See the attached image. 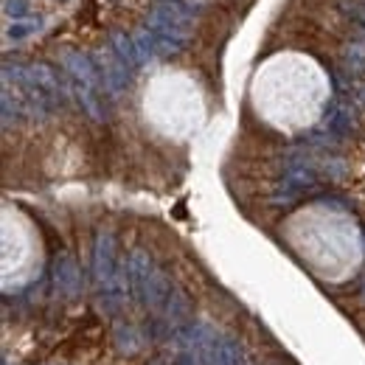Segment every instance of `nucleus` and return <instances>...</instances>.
<instances>
[{
	"label": "nucleus",
	"instance_id": "nucleus-2",
	"mask_svg": "<svg viewBox=\"0 0 365 365\" xmlns=\"http://www.w3.org/2000/svg\"><path fill=\"white\" fill-rule=\"evenodd\" d=\"M191 6L185 0H161L149 17H147V28L152 31H161V34H169L175 39H188L191 34Z\"/></svg>",
	"mask_w": 365,
	"mask_h": 365
},
{
	"label": "nucleus",
	"instance_id": "nucleus-3",
	"mask_svg": "<svg viewBox=\"0 0 365 365\" xmlns=\"http://www.w3.org/2000/svg\"><path fill=\"white\" fill-rule=\"evenodd\" d=\"M194 354H197L199 365H245L242 346L233 338L219 335V332H208Z\"/></svg>",
	"mask_w": 365,
	"mask_h": 365
},
{
	"label": "nucleus",
	"instance_id": "nucleus-4",
	"mask_svg": "<svg viewBox=\"0 0 365 365\" xmlns=\"http://www.w3.org/2000/svg\"><path fill=\"white\" fill-rule=\"evenodd\" d=\"M323 130H326V132H332L335 138L349 135V132L354 130V113H352V107H349V104L335 101V104L326 110V116H323Z\"/></svg>",
	"mask_w": 365,
	"mask_h": 365
},
{
	"label": "nucleus",
	"instance_id": "nucleus-6",
	"mask_svg": "<svg viewBox=\"0 0 365 365\" xmlns=\"http://www.w3.org/2000/svg\"><path fill=\"white\" fill-rule=\"evenodd\" d=\"M54 276H56V287L68 295H73L79 290V270L73 264V259L68 253L56 256V264H54Z\"/></svg>",
	"mask_w": 365,
	"mask_h": 365
},
{
	"label": "nucleus",
	"instance_id": "nucleus-5",
	"mask_svg": "<svg viewBox=\"0 0 365 365\" xmlns=\"http://www.w3.org/2000/svg\"><path fill=\"white\" fill-rule=\"evenodd\" d=\"M110 45H113V54L127 65V70L132 73L144 59H141V51H138V45H135V39L132 37H127L124 31H116L113 34V39H110Z\"/></svg>",
	"mask_w": 365,
	"mask_h": 365
},
{
	"label": "nucleus",
	"instance_id": "nucleus-9",
	"mask_svg": "<svg viewBox=\"0 0 365 365\" xmlns=\"http://www.w3.org/2000/svg\"><path fill=\"white\" fill-rule=\"evenodd\" d=\"M354 93H357V101L365 107V85H357V87H354Z\"/></svg>",
	"mask_w": 365,
	"mask_h": 365
},
{
	"label": "nucleus",
	"instance_id": "nucleus-8",
	"mask_svg": "<svg viewBox=\"0 0 365 365\" xmlns=\"http://www.w3.org/2000/svg\"><path fill=\"white\" fill-rule=\"evenodd\" d=\"M3 11L14 20H28V11H31V3L28 0H6L3 3Z\"/></svg>",
	"mask_w": 365,
	"mask_h": 365
},
{
	"label": "nucleus",
	"instance_id": "nucleus-1",
	"mask_svg": "<svg viewBox=\"0 0 365 365\" xmlns=\"http://www.w3.org/2000/svg\"><path fill=\"white\" fill-rule=\"evenodd\" d=\"M124 278L130 292L135 295L138 304H144L147 309H161L166 307V301L175 292V284L155 267V261L144 253V250H132L124 261Z\"/></svg>",
	"mask_w": 365,
	"mask_h": 365
},
{
	"label": "nucleus",
	"instance_id": "nucleus-7",
	"mask_svg": "<svg viewBox=\"0 0 365 365\" xmlns=\"http://www.w3.org/2000/svg\"><path fill=\"white\" fill-rule=\"evenodd\" d=\"M34 31H39V20H14L11 25H8V39H25V37H31Z\"/></svg>",
	"mask_w": 365,
	"mask_h": 365
}]
</instances>
